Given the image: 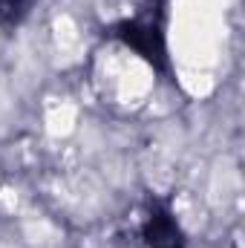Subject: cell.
Segmentation results:
<instances>
[{
    "label": "cell",
    "mask_w": 245,
    "mask_h": 248,
    "mask_svg": "<svg viewBox=\"0 0 245 248\" xmlns=\"http://www.w3.org/2000/svg\"><path fill=\"white\" fill-rule=\"evenodd\" d=\"M116 38L124 41L133 52H138L144 61L159 69H168V46L165 32L156 20H124L116 26Z\"/></svg>",
    "instance_id": "obj_1"
},
{
    "label": "cell",
    "mask_w": 245,
    "mask_h": 248,
    "mask_svg": "<svg viewBox=\"0 0 245 248\" xmlns=\"http://www.w3.org/2000/svg\"><path fill=\"white\" fill-rule=\"evenodd\" d=\"M144 243L147 248H184V234L168 205L162 202L150 205V214L144 222Z\"/></svg>",
    "instance_id": "obj_2"
},
{
    "label": "cell",
    "mask_w": 245,
    "mask_h": 248,
    "mask_svg": "<svg viewBox=\"0 0 245 248\" xmlns=\"http://www.w3.org/2000/svg\"><path fill=\"white\" fill-rule=\"evenodd\" d=\"M29 6H32V0H0V23L15 26L17 20H23Z\"/></svg>",
    "instance_id": "obj_3"
},
{
    "label": "cell",
    "mask_w": 245,
    "mask_h": 248,
    "mask_svg": "<svg viewBox=\"0 0 245 248\" xmlns=\"http://www.w3.org/2000/svg\"><path fill=\"white\" fill-rule=\"evenodd\" d=\"M156 3H159V6H162V3H165V0H156Z\"/></svg>",
    "instance_id": "obj_4"
}]
</instances>
